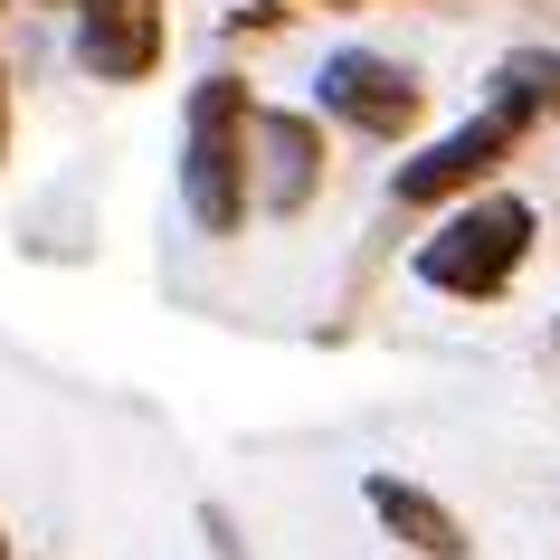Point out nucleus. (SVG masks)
I'll use <instances>...</instances> for the list:
<instances>
[{
  "mask_svg": "<svg viewBox=\"0 0 560 560\" xmlns=\"http://www.w3.org/2000/svg\"><path fill=\"white\" fill-rule=\"evenodd\" d=\"M532 237H541V209H532L523 190H475V200H456L438 229L418 237L409 276L428 295H446V304H494L503 285L523 276Z\"/></svg>",
  "mask_w": 560,
  "mask_h": 560,
  "instance_id": "nucleus-1",
  "label": "nucleus"
},
{
  "mask_svg": "<svg viewBox=\"0 0 560 560\" xmlns=\"http://www.w3.org/2000/svg\"><path fill=\"white\" fill-rule=\"evenodd\" d=\"M247 115H257V95L237 77H200L180 95V209L200 237L247 229Z\"/></svg>",
  "mask_w": 560,
  "mask_h": 560,
  "instance_id": "nucleus-2",
  "label": "nucleus"
},
{
  "mask_svg": "<svg viewBox=\"0 0 560 560\" xmlns=\"http://www.w3.org/2000/svg\"><path fill=\"white\" fill-rule=\"evenodd\" d=\"M304 115L342 124V133H361V143H399V133H418V115H428V86H418V67L381 58V48H324Z\"/></svg>",
  "mask_w": 560,
  "mask_h": 560,
  "instance_id": "nucleus-3",
  "label": "nucleus"
},
{
  "mask_svg": "<svg viewBox=\"0 0 560 560\" xmlns=\"http://www.w3.org/2000/svg\"><path fill=\"white\" fill-rule=\"evenodd\" d=\"M513 152H523V133H513V124L466 115L456 133H438L428 152H409V162L389 172V200H399V209H456V200H475V190H485Z\"/></svg>",
  "mask_w": 560,
  "mask_h": 560,
  "instance_id": "nucleus-4",
  "label": "nucleus"
},
{
  "mask_svg": "<svg viewBox=\"0 0 560 560\" xmlns=\"http://www.w3.org/2000/svg\"><path fill=\"white\" fill-rule=\"evenodd\" d=\"M324 190V124L304 105H257L247 115V200L266 219H304Z\"/></svg>",
  "mask_w": 560,
  "mask_h": 560,
  "instance_id": "nucleus-5",
  "label": "nucleus"
},
{
  "mask_svg": "<svg viewBox=\"0 0 560 560\" xmlns=\"http://www.w3.org/2000/svg\"><path fill=\"white\" fill-rule=\"evenodd\" d=\"M77 10V67L95 86H143L162 67V0H67Z\"/></svg>",
  "mask_w": 560,
  "mask_h": 560,
  "instance_id": "nucleus-6",
  "label": "nucleus"
},
{
  "mask_svg": "<svg viewBox=\"0 0 560 560\" xmlns=\"http://www.w3.org/2000/svg\"><path fill=\"white\" fill-rule=\"evenodd\" d=\"M361 503H371V523L399 541V560H466V551H475L466 523H456L428 485H409V475H389V466L361 475Z\"/></svg>",
  "mask_w": 560,
  "mask_h": 560,
  "instance_id": "nucleus-7",
  "label": "nucleus"
},
{
  "mask_svg": "<svg viewBox=\"0 0 560 560\" xmlns=\"http://www.w3.org/2000/svg\"><path fill=\"white\" fill-rule=\"evenodd\" d=\"M475 115L513 124V133H541V124H560V48H503L494 77H485V105Z\"/></svg>",
  "mask_w": 560,
  "mask_h": 560,
  "instance_id": "nucleus-8",
  "label": "nucleus"
},
{
  "mask_svg": "<svg viewBox=\"0 0 560 560\" xmlns=\"http://www.w3.org/2000/svg\"><path fill=\"white\" fill-rule=\"evenodd\" d=\"M237 20H276V0H229ZM324 10H361V0H324Z\"/></svg>",
  "mask_w": 560,
  "mask_h": 560,
  "instance_id": "nucleus-9",
  "label": "nucleus"
},
{
  "mask_svg": "<svg viewBox=\"0 0 560 560\" xmlns=\"http://www.w3.org/2000/svg\"><path fill=\"white\" fill-rule=\"evenodd\" d=\"M0 152H10V77H0Z\"/></svg>",
  "mask_w": 560,
  "mask_h": 560,
  "instance_id": "nucleus-10",
  "label": "nucleus"
},
{
  "mask_svg": "<svg viewBox=\"0 0 560 560\" xmlns=\"http://www.w3.org/2000/svg\"><path fill=\"white\" fill-rule=\"evenodd\" d=\"M0 560H10V532H0Z\"/></svg>",
  "mask_w": 560,
  "mask_h": 560,
  "instance_id": "nucleus-11",
  "label": "nucleus"
},
{
  "mask_svg": "<svg viewBox=\"0 0 560 560\" xmlns=\"http://www.w3.org/2000/svg\"><path fill=\"white\" fill-rule=\"evenodd\" d=\"M551 352H560V324H551Z\"/></svg>",
  "mask_w": 560,
  "mask_h": 560,
  "instance_id": "nucleus-12",
  "label": "nucleus"
}]
</instances>
